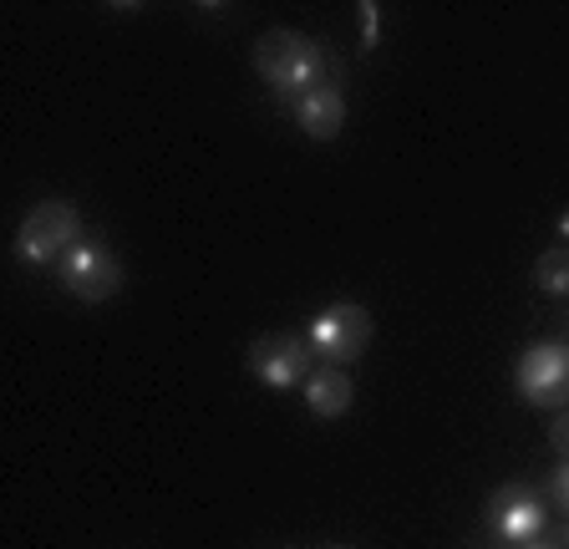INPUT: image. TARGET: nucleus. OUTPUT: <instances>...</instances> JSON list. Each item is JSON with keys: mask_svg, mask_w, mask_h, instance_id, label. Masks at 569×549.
<instances>
[{"mask_svg": "<svg viewBox=\"0 0 569 549\" xmlns=\"http://www.w3.org/2000/svg\"><path fill=\"white\" fill-rule=\"evenodd\" d=\"M254 72H260L284 102H296V97L316 92V87H336L326 47L300 37V31H264V37L254 41Z\"/></svg>", "mask_w": 569, "mask_h": 549, "instance_id": "f257e3e1", "label": "nucleus"}, {"mask_svg": "<svg viewBox=\"0 0 569 549\" xmlns=\"http://www.w3.org/2000/svg\"><path fill=\"white\" fill-rule=\"evenodd\" d=\"M77 229H82L77 203H67V199L36 203L31 214L21 219V229H16V260L21 264H57L61 254L77 244Z\"/></svg>", "mask_w": 569, "mask_h": 549, "instance_id": "f03ea898", "label": "nucleus"}, {"mask_svg": "<svg viewBox=\"0 0 569 549\" xmlns=\"http://www.w3.org/2000/svg\"><path fill=\"white\" fill-rule=\"evenodd\" d=\"M371 347V316L356 306V300H336L310 321V351H316L326 367H346L361 351Z\"/></svg>", "mask_w": 569, "mask_h": 549, "instance_id": "7ed1b4c3", "label": "nucleus"}, {"mask_svg": "<svg viewBox=\"0 0 569 549\" xmlns=\"http://www.w3.org/2000/svg\"><path fill=\"white\" fill-rule=\"evenodd\" d=\"M513 387L529 407H569V347L565 341H533L519 357Z\"/></svg>", "mask_w": 569, "mask_h": 549, "instance_id": "20e7f679", "label": "nucleus"}, {"mask_svg": "<svg viewBox=\"0 0 569 549\" xmlns=\"http://www.w3.org/2000/svg\"><path fill=\"white\" fill-rule=\"evenodd\" d=\"M57 274H61V286H67L77 300H87V306L118 296V286H122L118 254L107 250V244H97V239H77V244L57 260Z\"/></svg>", "mask_w": 569, "mask_h": 549, "instance_id": "39448f33", "label": "nucleus"}, {"mask_svg": "<svg viewBox=\"0 0 569 549\" xmlns=\"http://www.w3.org/2000/svg\"><path fill=\"white\" fill-rule=\"evenodd\" d=\"M488 529H493L503 545H513V549L545 539V529H549L545 493L529 489V483H503V489L488 499Z\"/></svg>", "mask_w": 569, "mask_h": 549, "instance_id": "423d86ee", "label": "nucleus"}, {"mask_svg": "<svg viewBox=\"0 0 569 549\" xmlns=\"http://www.w3.org/2000/svg\"><path fill=\"white\" fill-rule=\"evenodd\" d=\"M249 371L260 377L274 392H290L310 377V341H296V336H260L249 347Z\"/></svg>", "mask_w": 569, "mask_h": 549, "instance_id": "0eeeda50", "label": "nucleus"}, {"mask_svg": "<svg viewBox=\"0 0 569 549\" xmlns=\"http://www.w3.org/2000/svg\"><path fill=\"white\" fill-rule=\"evenodd\" d=\"M290 112H296L306 138H320V143H326V138H336L346 122V97H341V87H316V92L296 97Z\"/></svg>", "mask_w": 569, "mask_h": 549, "instance_id": "6e6552de", "label": "nucleus"}, {"mask_svg": "<svg viewBox=\"0 0 569 549\" xmlns=\"http://www.w3.org/2000/svg\"><path fill=\"white\" fill-rule=\"evenodd\" d=\"M351 397H356V387H351V377H346L341 367H320V371H310L306 377V402H310L316 418H346Z\"/></svg>", "mask_w": 569, "mask_h": 549, "instance_id": "1a4fd4ad", "label": "nucleus"}, {"mask_svg": "<svg viewBox=\"0 0 569 549\" xmlns=\"http://www.w3.org/2000/svg\"><path fill=\"white\" fill-rule=\"evenodd\" d=\"M533 286L545 290L549 300H565L569 296V250H545L533 260Z\"/></svg>", "mask_w": 569, "mask_h": 549, "instance_id": "9d476101", "label": "nucleus"}, {"mask_svg": "<svg viewBox=\"0 0 569 549\" xmlns=\"http://www.w3.org/2000/svg\"><path fill=\"white\" fill-rule=\"evenodd\" d=\"M549 499H555L559 509H569V463L555 468V478H549Z\"/></svg>", "mask_w": 569, "mask_h": 549, "instance_id": "9b49d317", "label": "nucleus"}, {"mask_svg": "<svg viewBox=\"0 0 569 549\" xmlns=\"http://www.w3.org/2000/svg\"><path fill=\"white\" fill-rule=\"evenodd\" d=\"M549 442H555L559 453H565V463H569V412H565V418H555V428H549Z\"/></svg>", "mask_w": 569, "mask_h": 549, "instance_id": "f8f14e48", "label": "nucleus"}, {"mask_svg": "<svg viewBox=\"0 0 569 549\" xmlns=\"http://www.w3.org/2000/svg\"><path fill=\"white\" fill-rule=\"evenodd\" d=\"M361 21H367V26H361V41H367V47H377V21H381V11H377V6H361Z\"/></svg>", "mask_w": 569, "mask_h": 549, "instance_id": "ddd939ff", "label": "nucleus"}, {"mask_svg": "<svg viewBox=\"0 0 569 549\" xmlns=\"http://www.w3.org/2000/svg\"><path fill=\"white\" fill-rule=\"evenodd\" d=\"M519 549H559V545H549V539H533V545H519Z\"/></svg>", "mask_w": 569, "mask_h": 549, "instance_id": "4468645a", "label": "nucleus"}, {"mask_svg": "<svg viewBox=\"0 0 569 549\" xmlns=\"http://www.w3.org/2000/svg\"><path fill=\"white\" fill-rule=\"evenodd\" d=\"M559 234L569 239V209H565V214H559Z\"/></svg>", "mask_w": 569, "mask_h": 549, "instance_id": "2eb2a0df", "label": "nucleus"}, {"mask_svg": "<svg viewBox=\"0 0 569 549\" xmlns=\"http://www.w3.org/2000/svg\"><path fill=\"white\" fill-rule=\"evenodd\" d=\"M565 549H569V529H565Z\"/></svg>", "mask_w": 569, "mask_h": 549, "instance_id": "dca6fc26", "label": "nucleus"}, {"mask_svg": "<svg viewBox=\"0 0 569 549\" xmlns=\"http://www.w3.org/2000/svg\"><path fill=\"white\" fill-rule=\"evenodd\" d=\"M336 549H346V545H336Z\"/></svg>", "mask_w": 569, "mask_h": 549, "instance_id": "f3484780", "label": "nucleus"}]
</instances>
